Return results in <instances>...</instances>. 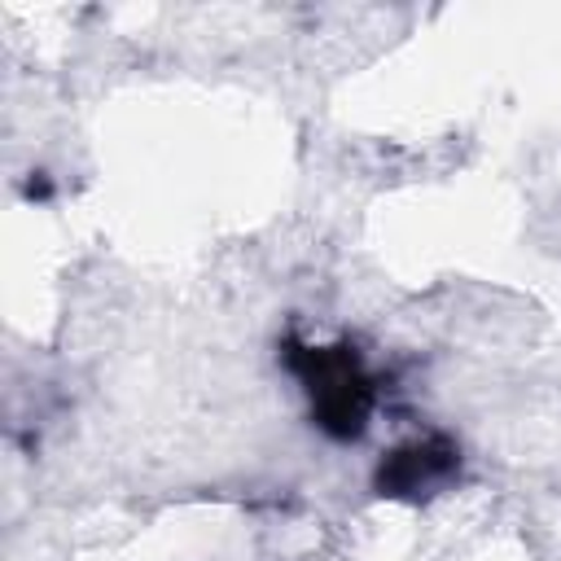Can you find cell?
Returning <instances> with one entry per match:
<instances>
[{"instance_id":"cell-1","label":"cell","mask_w":561,"mask_h":561,"mask_svg":"<svg viewBox=\"0 0 561 561\" xmlns=\"http://www.w3.org/2000/svg\"><path fill=\"white\" fill-rule=\"evenodd\" d=\"M289 368L311 394V416L333 438H359L373 416V377L351 346H298Z\"/></svg>"},{"instance_id":"cell-2","label":"cell","mask_w":561,"mask_h":561,"mask_svg":"<svg viewBox=\"0 0 561 561\" xmlns=\"http://www.w3.org/2000/svg\"><path fill=\"white\" fill-rule=\"evenodd\" d=\"M460 465V451L451 438H416V443H403L394 447L381 469H377V491L381 495H403V500H416V495H430L438 491L443 482H451Z\"/></svg>"}]
</instances>
